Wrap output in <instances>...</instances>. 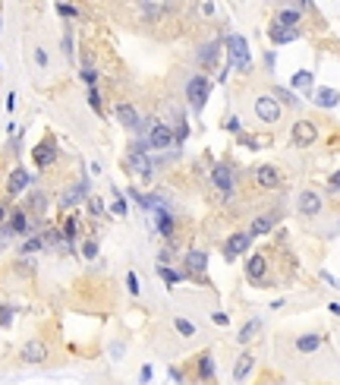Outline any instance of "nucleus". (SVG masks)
Returning <instances> with one entry per match:
<instances>
[{
	"instance_id": "1",
	"label": "nucleus",
	"mask_w": 340,
	"mask_h": 385,
	"mask_svg": "<svg viewBox=\"0 0 340 385\" xmlns=\"http://www.w3.org/2000/svg\"><path fill=\"white\" fill-rule=\"evenodd\" d=\"M227 51H230V63L240 69V73H249L252 69V60H249V41L240 38V35H233L227 41Z\"/></svg>"
},
{
	"instance_id": "2",
	"label": "nucleus",
	"mask_w": 340,
	"mask_h": 385,
	"mask_svg": "<svg viewBox=\"0 0 340 385\" xmlns=\"http://www.w3.org/2000/svg\"><path fill=\"white\" fill-rule=\"evenodd\" d=\"M145 139H148V145L158 148V151H167V148H173V142H177V136H173L170 123H161V120L151 123V130H148Z\"/></svg>"
},
{
	"instance_id": "3",
	"label": "nucleus",
	"mask_w": 340,
	"mask_h": 385,
	"mask_svg": "<svg viewBox=\"0 0 340 385\" xmlns=\"http://www.w3.org/2000/svg\"><path fill=\"white\" fill-rule=\"evenodd\" d=\"M208 79L202 76V73H195L192 79H189V83H186V98H189V104H192V108L195 111H202L205 108V98H208Z\"/></svg>"
},
{
	"instance_id": "4",
	"label": "nucleus",
	"mask_w": 340,
	"mask_h": 385,
	"mask_svg": "<svg viewBox=\"0 0 340 385\" xmlns=\"http://www.w3.org/2000/svg\"><path fill=\"white\" fill-rule=\"evenodd\" d=\"M255 117H259V123H277L280 120V104L271 95H259L255 98Z\"/></svg>"
},
{
	"instance_id": "5",
	"label": "nucleus",
	"mask_w": 340,
	"mask_h": 385,
	"mask_svg": "<svg viewBox=\"0 0 340 385\" xmlns=\"http://www.w3.org/2000/svg\"><path fill=\"white\" fill-rule=\"evenodd\" d=\"M293 145L296 148H309L315 139H318V126H315L312 120H299V123H293Z\"/></svg>"
},
{
	"instance_id": "6",
	"label": "nucleus",
	"mask_w": 340,
	"mask_h": 385,
	"mask_svg": "<svg viewBox=\"0 0 340 385\" xmlns=\"http://www.w3.org/2000/svg\"><path fill=\"white\" fill-rule=\"evenodd\" d=\"M211 180H214V186L224 196H233V186H237V174L230 171V165H214V171H211Z\"/></svg>"
},
{
	"instance_id": "7",
	"label": "nucleus",
	"mask_w": 340,
	"mask_h": 385,
	"mask_svg": "<svg viewBox=\"0 0 340 385\" xmlns=\"http://www.w3.org/2000/svg\"><path fill=\"white\" fill-rule=\"evenodd\" d=\"M205 268H208V256H205V250H189V253H186V272H189V278H198V281H205Z\"/></svg>"
},
{
	"instance_id": "8",
	"label": "nucleus",
	"mask_w": 340,
	"mask_h": 385,
	"mask_svg": "<svg viewBox=\"0 0 340 385\" xmlns=\"http://www.w3.org/2000/svg\"><path fill=\"white\" fill-rule=\"evenodd\" d=\"M249 243H252V234H249V230H237L233 237H227V243H224L227 259H237V256H243L246 250H249Z\"/></svg>"
},
{
	"instance_id": "9",
	"label": "nucleus",
	"mask_w": 340,
	"mask_h": 385,
	"mask_svg": "<svg viewBox=\"0 0 340 385\" xmlns=\"http://www.w3.org/2000/svg\"><path fill=\"white\" fill-rule=\"evenodd\" d=\"M114 114H117V120H120L126 130H142V117H139V111L133 108V104L120 101V104L114 108Z\"/></svg>"
},
{
	"instance_id": "10",
	"label": "nucleus",
	"mask_w": 340,
	"mask_h": 385,
	"mask_svg": "<svg viewBox=\"0 0 340 385\" xmlns=\"http://www.w3.org/2000/svg\"><path fill=\"white\" fill-rule=\"evenodd\" d=\"M32 158H35V165H38V168H51L54 161H57V148H54V139H44V142H38V145H35Z\"/></svg>"
},
{
	"instance_id": "11",
	"label": "nucleus",
	"mask_w": 340,
	"mask_h": 385,
	"mask_svg": "<svg viewBox=\"0 0 340 385\" xmlns=\"http://www.w3.org/2000/svg\"><path fill=\"white\" fill-rule=\"evenodd\" d=\"M126 165H130L133 174H142V177H151V174H155L151 161L145 158V151H130V155H126Z\"/></svg>"
},
{
	"instance_id": "12",
	"label": "nucleus",
	"mask_w": 340,
	"mask_h": 385,
	"mask_svg": "<svg viewBox=\"0 0 340 385\" xmlns=\"http://www.w3.org/2000/svg\"><path fill=\"white\" fill-rule=\"evenodd\" d=\"M255 183L265 186V190H274V186H280V171L271 168V165H262L259 171H255Z\"/></svg>"
},
{
	"instance_id": "13",
	"label": "nucleus",
	"mask_w": 340,
	"mask_h": 385,
	"mask_svg": "<svg viewBox=\"0 0 340 385\" xmlns=\"http://www.w3.org/2000/svg\"><path fill=\"white\" fill-rule=\"evenodd\" d=\"M32 224H29V215L22 212V208H13L10 212V227H7V234H29Z\"/></svg>"
},
{
	"instance_id": "14",
	"label": "nucleus",
	"mask_w": 340,
	"mask_h": 385,
	"mask_svg": "<svg viewBox=\"0 0 340 385\" xmlns=\"http://www.w3.org/2000/svg\"><path fill=\"white\" fill-rule=\"evenodd\" d=\"M299 212H302V215H309V218H312V215H318V212H321V196H318V193H312V190H306V193L299 196Z\"/></svg>"
},
{
	"instance_id": "15",
	"label": "nucleus",
	"mask_w": 340,
	"mask_h": 385,
	"mask_svg": "<svg viewBox=\"0 0 340 385\" xmlns=\"http://www.w3.org/2000/svg\"><path fill=\"white\" fill-rule=\"evenodd\" d=\"M217 51H220V44L217 41H208V44H202V48L195 51V60L202 63V66H214L217 63Z\"/></svg>"
},
{
	"instance_id": "16",
	"label": "nucleus",
	"mask_w": 340,
	"mask_h": 385,
	"mask_svg": "<svg viewBox=\"0 0 340 385\" xmlns=\"http://www.w3.org/2000/svg\"><path fill=\"white\" fill-rule=\"evenodd\" d=\"M44 357H48V347H44L41 341H29L26 347H22V360H26V363H41Z\"/></svg>"
},
{
	"instance_id": "17",
	"label": "nucleus",
	"mask_w": 340,
	"mask_h": 385,
	"mask_svg": "<svg viewBox=\"0 0 340 385\" xmlns=\"http://www.w3.org/2000/svg\"><path fill=\"white\" fill-rule=\"evenodd\" d=\"M296 22H299V10H293V7H284V10H277V16L271 19V26L296 29Z\"/></svg>"
},
{
	"instance_id": "18",
	"label": "nucleus",
	"mask_w": 340,
	"mask_h": 385,
	"mask_svg": "<svg viewBox=\"0 0 340 385\" xmlns=\"http://www.w3.org/2000/svg\"><path fill=\"white\" fill-rule=\"evenodd\" d=\"M268 38L274 44H287L293 38H299V29H284V26H268Z\"/></svg>"
},
{
	"instance_id": "19",
	"label": "nucleus",
	"mask_w": 340,
	"mask_h": 385,
	"mask_svg": "<svg viewBox=\"0 0 340 385\" xmlns=\"http://www.w3.org/2000/svg\"><path fill=\"white\" fill-rule=\"evenodd\" d=\"M321 341H324L321 335H299V338H296V344H293V347H296L299 354H315V351L321 347Z\"/></svg>"
},
{
	"instance_id": "20",
	"label": "nucleus",
	"mask_w": 340,
	"mask_h": 385,
	"mask_svg": "<svg viewBox=\"0 0 340 385\" xmlns=\"http://www.w3.org/2000/svg\"><path fill=\"white\" fill-rule=\"evenodd\" d=\"M29 180H32V174H29V171H22V168H16L13 174H10L7 190H10V193H22V190L29 186Z\"/></svg>"
},
{
	"instance_id": "21",
	"label": "nucleus",
	"mask_w": 340,
	"mask_h": 385,
	"mask_svg": "<svg viewBox=\"0 0 340 385\" xmlns=\"http://www.w3.org/2000/svg\"><path fill=\"white\" fill-rule=\"evenodd\" d=\"M265 272H268V259H265L262 253H255L252 259H249V265H246V275H249L252 281H259V278H262Z\"/></svg>"
},
{
	"instance_id": "22",
	"label": "nucleus",
	"mask_w": 340,
	"mask_h": 385,
	"mask_svg": "<svg viewBox=\"0 0 340 385\" xmlns=\"http://www.w3.org/2000/svg\"><path fill=\"white\" fill-rule=\"evenodd\" d=\"M318 108H337V101H340V92H334V89H318L315 92V98H312Z\"/></svg>"
},
{
	"instance_id": "23",
	"label": "nucleus",
	"mask_w": 340,
	"mask_h": 385,
	"mask_svg": "<svg viewBox=\"0 0 340 385\" xmlns=\"http://www.w3.org/2000/svg\"><path fill=\"white\" fill-rule=\"evenodd\" d=\"M240 142L249 148H271V133H259V136H246L240 133Z\"/></svg>"
},
{
	"instance_id": "24",
	"label": "nucleus",
	"mask_w": 340,
	"mask_h": 385,
	"mask_svg": "<svg viewBox=\"0 0 340 385\" xmlns=\"http://www.w3.org/2000/svg\"><path fill=\"white\" fill-rule=\"evenodd\" d=\"M198 379H202V382H211V379H214V360H211L208 351L198 357Z\"/></svg>"
},
{
	"instance_id": "25",
	"label": "nucleus",
	"mask_w": 340,
	"mask_h": 385,
	"mask_svg": "<svg viewBox=\"0 0 340 385\" xmlns=\"http://www.w3.org/2000/svg\"><path fill=\"white\" fill-rule=\"evenodd\" d=\"M274 221H277V215H259L252 221V227H249V234H268V230L274 227Z\"/></svg>"
},
{
	"instance_id": "26",
	"label": "nucleus",
	"mask_w": 340,
	"mask_h": 385,
	"mask_svg": "<svg viewBox=\"0 0 340 385\" xmlns=\"http://www.w3.org/2000/svg\"><path fill=\"white\" fill-rule=\"evenodd\" d=\"M259 329H262V322H259V319H252V322H246V325H243V329H240V335H237V341H240V344H249V341H252V338H255V335H259Z\"/></svg>"
},
{
	"instance_id": "27",
	"label": "nucleus",
	"mask_w": 340,
	"mask_h": 385,
	"mask_svg": "<svg viewBox=\"0 0 340 385\" xmlns=\"http://www.w3.org/2000/svg\"><path fill=\"white\" fill-rule=\"evenodd\" d=\"M252 363H255V360H252V354H243L240 360H237V366H233V379H246V376H249V369H252Z\"/></svg>"
},
{
	"instance_id": "28",
	"label": "nucleus",
	"mask_w": 340,
	"mask_h": 385,
	"mask_svg": "<svg viewBox=\"0 0 340 385\" xmlns=\"http://www.w3.org/2000/svg\"><path fill=\"white\" fill-rule=\"evenodd\" d=\"M82 196H85V186L79 183V186H73V190H66V193L60 196V202H63V205H76V202L82 199Z\"/></svg>"
},
{
	"instance_id": "29",
	"label": "nucleus",
	"mask_w": 340,
	"mask_h": 385,
	"mask_svg": "<svg viewBox=\"0 0 340 385\" xmlns=\"http://www.w3.org/2000/svg\"><path fill=\"white\" fill-rule=\"evenodd\" d=\"M158 234L173 237V218H170L167 212H158Z\"/></svg>"
},
{
	"instance_id": "30",
	"label": "nucleus",
	"mask_w": 340,
	"mask_h": 385,
	"mask_svg": "<svg viewBox=\"0 0 340 385\" xmlns=\"http://www.w3.org/2000/svg\"><path fill=\"white\" fill-rule=\"evenodd\" d=\"M271 98L280 104V101H284V104H299V98L296 95H293V89H274L271 92Z\"/></svg>"
},
{
	"instance_id": "31",
	"label": "nucleus",
	"mask_w": 340,
	"mask_h": 385,
	"mask_svg": "<svg viewBox=\"0 0 340 385\" xmlns=\"http://www.w3.org/2000/svg\"><path fill=\"white\" fill-rule=\"evenodd\" d=\"M29 208H35V215H44V208H48V196H44V193H32Z\"/></svg>"
},
{
	"instance_id": "32",
	"label": "nucleus",
	"mask_w": 340,
	"mask_h": 385,
	"mask_svg": "<svg viewBox=\"0 0 340 385\" xmlns=\"http://www.w3.org/2000/svg\"><path fill=\"white\" fill-rule=\"evenodd\" d=\"M158 275H161L167 284H177V281H183V275H180V272H173L170 265H158Z\"/></svg>"
},
{
	"instance_id": "33",
	"label": "nucleus",
	"mask_w": 340,
	"mask_h": 385,
	"mask_svg": "<svg viewBox=\"0 0 340 385\" xmlns=\"http://www.w3.org/2000/svg\"><path fill=\"white\" fill-rule=\"evenodd\" d=\"M173 325H177V332H180L183 338H192V335H195V322L183 319V316H180V319H173Z\"/></svg>"
},
{
	"instance_id": "34",
	"label": "nucleus",
	"mask_w": 340,
	"mask_h": 385,
	"mask_svg": "<svg viewBox=\"0 0 340 385\" xmlns=\"http://www.w3.org/2000/svg\"><path fill=\"white\" fill-rule=\"evenodd\" d=\"M290 86H293V89H312V73H309V69H302V73L293 76Z\"/></svg>"
},
{
	"instance_id": "35",
	"label": "nucleus",
	"mask_w": 340,
	"mask_h": 385,
	"mask_svg": "<svg viewBox=\"0 0 340 385\" xmlns=\"http://www.w3.org/2000/svg\"><path fill=\"white\" fill-rule=\"evenodd\" d=\"M60 234H63V237H66V243H69V240H73V237L79 234V221H76V218H66V221H63V227H60Z\"/></svg>"
},
{
	"instance_id": "36",
	"label": "nucleus",
	"mask_w": 340,
	"mask_h": 385,
	"mask_svg": "<svg viewBox=\"0 0 340 385\" xmlns=\"http://www.w3.org/2000/svg\"><path fill=\"white\" fill-rule=\"evenodd\" d=\"M38 250H44V240L41 237H32V240L22 243V253H38Z\"/></svg>"
},
{
	"instance_id": "37",
	"label": "nucleus",
	"mask_w": 340,
	"mask_h": 385,
	"mask_svg": "<svg viewBox=\"0 0 340 385\" xmlns=\"http://www.w3.org/2000/svg\"><path fill=\"white\" fill-rule=\"evenodd\" d=\"M88 212L95 215V218H101V215H104V202L98 199V196H91V199H88Z\"/></svg>"
},
{
	"instance_id": "38",
	"label": "nucleus",
	"mask_w": 340,
	"mask_h": 385,
	"mask_svg": "<svg viewBox=\"0 0 340 385\" xmlns=\"http://www.w3.org/2000/svg\"><path fill=\"white\" fill-rule=\"evenodd\" d=\"M57 13L66 16V19H76V16H79V10H76V7H69V4H57Z\"/></svg>"
},
{
	"instance_id": "39",
	"label": "nucleus",
	"mask_w": 340,
	"mask_h": 385,
	"mask_svg": "<svg viewBox=\"0 0 340 385\" xmlns=\"http://www.w3.org/2000/svg\"><path fill=\"white\" fill-rule=\"evenodd\" d=\"M10 322H13V306H0V329H7Z\"/></svg>"
},
{
	"instance_id": "40",
	"label": "nucleus",
	"mask_w": 340,
	"mask_h": 385,
	"mask_svg": "<svg viewBox=\"0 0 340 385\" xmlns=\"http://www.w3.org/2000/svg\"><path fill=\"white\" fill-rule=\"evenodd\" d=\"M82 256H85V259H95V256H98V243H95V240H85V247H82Z\"/></svg>"
},
{
	"instance_id": "41",
	"label": "nucleus",
	"mask_w": 340,
	"mask_h": 385,
	"mask_svg": "<svg viewBox=\"0 0 340 385\" xmlns=\"http://www.w3.org/2000/svg\"><path fill=\"white\" fill-rule=\"evenodd\" d=\"M79 76H82V83H88L91 89H95V83H98V73H95V69H88V66H85V69H82Z\"/></svg>"
},
{
	"instance_id": "42",
	"label": "nucleus",
	"mask_w": 340,
	"mask_h": 385,
	"mask_svg": "<svg viewBox=\"0 0 340 385\" xmlns=\"http://www.w3.org/2000/svg\"><path fill=\"white\" fill-rule=\"evenodd\" d=\"M126 287H130V294H133V297H139V278H136V272L126 275Z\"/></svg>"
},
{
	"instance_id": "43",
	"label": "nucleus",
	"mask_w": 340,
	"mask_h": 385,
	"mask_svg": "<svg viewBox=\"0 0 340 385\" xmlns=\"http://www.w3.org/2000/svg\"><path fill=\"white\" fill-rule=\"evenodd\" d=\"M88 104L95 111H101V95H98V89H88Z\"/></svg>"
},
{
	"instance_id": "44",
	"label": "nucleus",
	"mask_w": 340,
	"mask_h": 385,
	"mask_svg": "<svg viewBox=\"0 0 340 385\" xmlns=\"http://www.w3.org/2000/svg\"><path fill=\"white\" fill-rule=\"evenodd\" d=\"M114 212L117 215H126V199H123L120 193H117V199H114Z\"/></svg>"
},
{
	"instance_id": "45",
	"label": "nucleus",
	"mask_w": 340,
	"mask_h": 385,
	"mask_svg": "<svg viewBox=\"0 0 340 385\" xmlns=\"http://www.w3.org/2000/svg\"><path fill=\"white\" fill-rule=\"evenodd\" d=\"M198 10H202L205 16H214V13H217V7H214V4H202V7H198Z\"/></svg>"
},
{
	"instance_id": "46",
	"label": "nucleus",
	"mask_w": 340,
	"mask_h": 385,
	"mask_svg": "<svg viewBox=\"0 0 340 385\" xmlns=\"http://www.w3.org/2000/svg\"><path fill=\"white\" fill-rule=\"evenodd\" d=\"M35 60H38V63H41V66H48V54H44V51H41V48H38V51H35Z\"/></svg>"
},
{
	"instance_id": "47",
	"label": "nucleus",
	"mask_w": 340,
	"mask_h": 385,
	"mask_svg": "<svg viewBox=\"0 0 340 385\" xmlns=\"http://www.w3.org/2000/svg\"><path fill=\"white\" fill-rule=\"evenodd\" d=\"M240 126H243V123H240L237 117H230V120H227V130H233V133H240Z\"/></svg>"
},
{
	"instance_id": "48",
	"label": "nucleus",
	"mask_w": 340,
	"mask_h": 385,
	"mask_svg": "<svg viewBox=\"0 0 340 385\" xmlns=\"http://www.w3.org/2000/svg\"><path fill=\"white\" fill-rule=\"evenodd\" d=\"M211 319H214V325H227V313H214Z\"/></svg>"
},
{
	"instance_id": "49",
	"label": "nucleus",
	"mask_w": 340,
	"mask_h": 385,
	"mask_svg": "<svg viewBox=\"0 0 340 385\" xmlns=\"http://www.w3.org/2000/svg\"><path fill=\"white\" fill-rule=\"evenodd\" d=\"M331 186H334V190H340V171H337L334 177H331Z\"/></svg>"
}]
</instances>
